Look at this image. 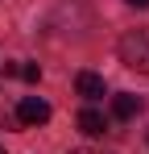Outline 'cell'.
Instances as JSON below:
<instances>
[{
    "label": "cell",
    "instance_id": "obj_1",
    "mask_svg": "<svg viewBox=\"0 0 149 154\" xmlns=\"http://www.w3.org/2000/svg\"><path fill=\"white\" fill-rule=\"evenodd\" d=\"M116 50H120V63H124V67L149 75V29H128Z\"/></svg>",
    "mask_w": 149,
    "mask_h": 154
},
{
    "label": "cell",
    "instance_id": "obj_2",
    "mask_svg": "<svg viewBox=\"0 0 149 154\" xmlns=\"http://www.w3.org/2000/svg\"><path fill=\"white\" fill-rule=\"evenodd\" d=\"M17 121H21V125H46L50 121V104L42 100V96H25V100L17 104Z\"/></svg>",
    "mask_w": 149,
    "mask_h": 154
},
{
    "label": "cell",
    "instance_id": "obj_3",
    "mask_svg": "<svg viewBox=\"0 0 149 154\" xmlns=\"http://www.w3.org/2000/svg\"><path fill=\"white\" fill-rule=\"evenodd\" d=\"M74 92H79L83 100H99V96H104V79H99L95 71H79V75H74Z\"/></svg>",
    "mask_w": 149,
    "mask_h": 154
},
{
    "label": "cell",
    "instance_id": "obj_4",
    "mask_svg": "<svg viewBox=\"0 0 149 154\" xmlns=\"http://www.w3.org/2000/svg\"><path fill=\"white\" fill-rule=\"evenodd\" d=\"M112 112H116V121H128V117H137V112H141V100H137V96H128V92H120V96L112 100Z\"/></svg>",
    "mask_w": 149,
    "mask_h": 154
},
{
    "label": "cell",
    "instance_id": "obj_5",
    "mask_svg": "<svg viewBox=\"0 0 149 154\" xmlns=\"http://www.w3.org/2000/svg\"><path fill=\"white\" fill-rule=\"evenodd\" d=\"M79 129H83L87 137H99V133H104V117H99L95 108H83V112H79Z\"/></svg>",
    "mask_w": 149,
    "mask_h": 154
},
{
    "label": "cell",
    "instance_id": "obj_6",
    "mask_svg": "<svg viewBox=\"0 0 149 154\" xmlns=\"http://www.w3.org/2000/svg\"><path fill=\"white\" fill-rule=\"evenodd\" d=\"M17 75L29 79V83H37V79H42V67H37V63H25V67H17Z\"/></svg>",
    "mask_w": 149,
    "mask_h": 154
},
{
    "label": "cell",
    "instance_id": "obj_7",
    "mask_svg": "<svg viewBox=\"0 0 149 154\" xmlns=\"http://www.w3.org/2000/svg\"><path fill=\"white\" fill-rule=\"evenodd\" d=\"M128 4H133V8H149V0H128Z\"/></svg>",
    "mask_w": 149,
    "mask_h": 154
},
{
    "label": "cell",
    "instance_id": "obj_8",
    "mask_svg": "<svg viewBox=\"0 0 149 154\" xmlns=\"http://www.w3.org/2000/svg\"><path fill=\"white\" fill-rule=\"evenodd\" d=\"M71 154H99V150H87V146H83V150H71Z\"/></svg>",
    "mask_w": 149,
    "mask_h": 154
}]
</instances>
